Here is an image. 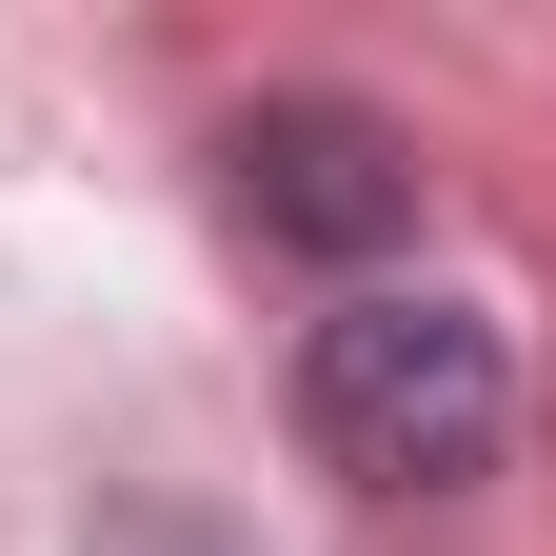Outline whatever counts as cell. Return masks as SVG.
Here are the masks:
<instances>
[{"label":"cell","mask_w":556,"mask_h":556,"mask_svg":"<svg viewBox=\"0 0 556 556\" xmlns=\"http://www.w3.org/2000/svg\"><path fill=\"white\" fill-rule=\"evenodd\" d=\"M219 160H239V219L299 239V258H378V239H417V139H397L378 100H258Z\"/></svg>","instance_id":"cell-2"},{"label":"cell","mask_w":556,"mask_h":556,"mask_svg":"<svg viewBox=\"0 0 556 556\" xmlns=\"http://www.w3.org/2000/svg\"><path fill=\"white\" fill-rule=\"evenodd\" d=\"M299 438L358 477V497H457V477H497V438H517V358H497L477 299L358 278V299L299 338Z\"/></svg>","instance_id":"cell-1"}]
</instances>
